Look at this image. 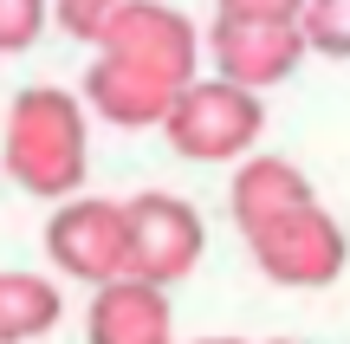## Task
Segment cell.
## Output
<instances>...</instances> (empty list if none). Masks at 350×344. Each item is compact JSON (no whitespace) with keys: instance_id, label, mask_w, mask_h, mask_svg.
I'll return each mask as SVG.
<instances>
[{"instance_id":"16","label":"cell","mask_w":350,"mask_h":344,"mask_svg":"<svg viewBox=\"0 0 350 344\" xmlns=\"http://www.w3.org/2000/svg\"><path fill=\"white\" fill-rule=\"evenodd\" d=\"M201 344H292V338H201Z\"/></svg>"},{"instance_id":"5","label":"cell","mask_w":350,"mask_h":344,"mask_svg":"<svg viewBox=\"0 0 350 344\" xmlns=\"http://www.w3.org/2000/svg\"><path fill=\"white\" fill-rule=\"evenodd\" d=\"M46 254L65 280L85 286H111L130 273V228H124V202L104 195H72L52 208L46 221Z\"/></svg>"},{"instance_id":"8","label":"cell","mask_w":350,"mask_h":344,"mask_svg":"<svg viewBox=\"0 0 350 344\" xmlns=\"http://www.w3.org/2000/svg\"><path fill=\"white\" fill-rule=\"evenodd\" d=\"M175 98H182L175 85L137 72V65H124V59H104V52L85 72V104L104 117V124H117V130H163Z\"/></svg>"},{"instance_id":"13","label":"cell","mask_w":350,"mask_h":344,"mask_svg":"<svg viewBox=\"0 0 350 344\" xmlns=\"http://www.w3.org/2000/svg\"><path fill=\"white\" fill-rule=\"evenodd\" d=\"M124 7H137V0H52V26L72 33L78 46H98V39L117 26Z\"/></svg>"},{"instance_id":"12","label":"cell","mask_w":350,"mask_h":344,"mask_svg":"<svg viewBox=\"0 0 350 344\" xmlns=\"http://www.w3.org/2000/svg\"><path fill=\"white\" fill-rule=\"evenodd\" d=\"M305 52H325V59H350V0H305Z\"/></svg>"},{"instance_id":"3","label":"cell","mask_w":350,"mask_h":344,"mask_svg":"<svg viewBox=\"0 0 350 344\" xmlns=\"http://www.w3.org/2000/svg\"><path fill=\"white\" fill-rule=\"evenodd\" d=\"M253 267L266 273L273 286H292V293H318V286H338L350 267V234L344 221L331 215L325 202H305L292 208L286 221L253 234Z\"/></svg>"},{"instance_id":"1","label":"cell","mask_w":350,"mask_h":344,"mask_svg":"<svg viewBox=\"0 0 350 344\" xmlns=\"http://www.w3.org/2000/svg\"><path fill=\"white\" fill-rule=\"evenodd\" d=\"M0 163H7L13 189L39 195V202L85 195V176H91L85 98H72L65 85H26L0 124Z\"/></svg>"},{"instance_id":"9","label":"cell","mask_w":350,"mask_h":344,"mask_svg":"<svg viewBox=\"0 0 350 344\" xmlns=\"http://www.w3.org/2000/svg\"><path fill=\"white\" fill-rule=\"evenodd\" d=\"M85 338L91 344H175V306H169V293L124 273V280L91 293Z\"/></svg>"},{"instance_id":"15","label":"cell","mask_w":350,"mask_h":344,"mask_svg":"<svg viewBox=\"0 0 350 344\" xmlns=\"http://www.w3.org/2000/svg\"><path fill=\"white\" fill-rule=\"evenodd\" d=\"M214 20H266V26H299L305 0H214Z\"/></svg>"},{"instance_id":"14","label":"cell","mask_w":350,"mask_h":344,"mask_svg":"<svg viewBox=\"0 0 350 344\" xmlns=\"http://www.w3.org/2000/svg\"><path fill=\"white\" fill-rule=\"evenodd\" d=\"M52 26V0H0V59L33 52Z\"/></svg>"},{"instance_id":"7","label":"cell","mask_w":350,"mask_h":344,"mask_svg":"<svg viewBox=\"0 0 350 344\" xmlns=\"http://www.w3.org/2000/svg\"><path fill=\"white\" fill-rule=\"evenodd\" d=\"M201 52L214 59V78L221 85H240V91H273L299 72L305 59V33L299 26H266V20H214Z\"/></svg>"},{"instance_id":"4","label":"cell","mask_w":350,"mask_h":344,"mask_svg":"<svg viewBox=\"0 0 350 344\" xmlns=\"http://www.w3.org/2000/svg\"><path fill=\"white\" fill-rule=\"evenodd\" d=\"M124 228H130V280L169 293L175 280L201 267L208 254V221H201L195 202L182 195H163V189H143L124 202Z\"/></svg>"},{"instance_id":"2","label":"cell","mask_w":350,"mask_h":344,"mask_svg":"<svg viewBox=\"0 0 350 344\" xmlns=\"http://www.w3.org/2000/svg\"><path fill=\"white\" fill-rule=\"evenodd\" d=\"M163 137L188 163H247L253 143L266 137V104L253 98V91H240V85L195 78V85L175 98Z\"/></svg>"},{"instance_id":"10","label":"cell","mask_w":350,"mask_h":344,"mask_svg":"<svg viewBox=\"0 0 350 344\" xmlns=\"http://www.w3.org/2000/svg\"><path fill=\"white\" fill-rule=\"evenodd\" d=\"M305 202H318L312 176H305L299 163H286V156H247L240 176H234V189H227V208H234V221H240L247 241L260 228H273V221H286L292 208H305Z\"/></svg>"},{"instance_id":"11","label":"cell","mask_w":350,"mask_h":344,"mask_svg":"<svg viewBox=\"0 0 350 344\" xmlns=\"http://www.w3.org/2000/svg\"><path fill=\"white\" fill-rule=\"evenodd\" d=\"M65 319V293L46 273L0 267V344H33Z\"/></svg>"},{"instance_id":"6","label":"cell","mask_w":350,"mask_h":344,"mask_svg":"<svg viewBox=\"0 0 350 344\" xmlns=\"http://www.w3.org/2000/svg\"><path fill=\"white\" fill-rule=\"evenodd\" d=\"M104 59H124L137 72L163 78V85L188 91L201 78V26L188 13H175L169 0H137V7L117 13V26L98 39Z\"/></svg>"}]
</instances>
